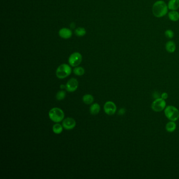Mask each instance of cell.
I'll list each match as a JSON object with an SVG mask.
<instances>
[{"mask_svg":"<svg viewBox=\"0 0 179 179\" xmlns=\"http://www.w3.org/2000/svg\"><path fill=\"white\" fill-rule=\"evenodd\" d=\"M59 35L64 39H68L72 36V32L67 28H62L59 31Z\"/></svg>","mask_w":179,"mask_h":179,"instance_id":"cell-10","label":"cell"},{"mask_svg":"<svg viewBox=\"0 0 179 179\" xmlns=\"http://www.w3.org/2000/svg\"><path fill=\"white\" fill-rule=\"evenodd\" d=\"M125 113V109L123 108H121V109L119 110V112H118V114L120 115H123Z\"/></svg>","mask_w":179,"mask_h":179,"instance_id":"cell-23","label":"cell"},{"mask_svg":"<svg viewBox=\"0 0 179 179\" xmlns=\"http://www.w3.org/2000/svg\"><path fill=\"white\" fill-rule=\"evenodd\" d=\"M166 106L165 100L162 98H158L152 103L151 108L155 112H160L166 108Z\"/></svg>","mask_w":179,"mask_h":179,"instance_id":"cell-5","label":"cell"},{"mask_svg":"<svg viewBox=\"0 0 179 179\" xmlns=\"http://www.w3.org/2000/svg\"><path fill=\"white\" fill-rule=\"evenodd\" d=\"M63 128V126L59 123L55 124L53 127V131L55 134H60L62 133Z\"/></svg>","mask_w":179,"mask_h":179,"instance_id":"cell-17","label":"cell"},{"mask_svg":"<svg viewBox=\"0 0 179 179\" xmlns=\"http://www.w3.org/2000/svg\"><path fill=\"white\" fill-rule=\"evenodd\" d=\"M76 121L72 118H67L62 121V125L66 130H72L76 126Z\"/></svg>","mask_w":179,"mask_h":179,"instance_id":"cell-9","label":"cell"},{"mask_svg":"<svg viewBox=\"0 0 179 179\" xmlns=\"http://www.w3.org/2000/svg\"><path fill=\"white\" fill-rule=\"evenodd\" d=\"M60 87L61 89H64V88H66V85H61Z\"/></svg>","mask_w":179,"mask_h":179,"instance_id":"cell-24","label":"cell"},{"mask_svg":"<svg viewBox=\"0 0 179 179\" xmlns=\"http://www.w3.org/2000/svg\"><path fill=\"white\" fill-rule=\"evenodd\" d=\"M169 18L172 21H177L179 19V13L175 11H172L169 13Z\"/></svg>","mask_w":179,"mask_h":179,"instance_id":"cell-16","label":"cell"},{"mask_svg":"<svg viewBox=\"0 0 179 179\" xmlns=\"http://www.w3.org/2000/svg\"><path fill=\"white\" fill-rule=\"evenodd\" d=\"M78 87V82L76 78H71L68 80L66 85V90L67 91L72 93L76 91Z\"/></svg>","mask_w":179,"mask_h":179,"instance_id":"cell-8","label":"cell"},{"mask_svg":"<svg viewBox=\"0 0 179 179\" xmlns=\"http://www.w3.org/2000/svg\"><path fill=\"white\" fill-rule=\"evenodd\" d=\"M103 109L106 113L108 115H113L115 114L117 107L113 101H107L103 106Z\"/></svg>","mask_w":179,"mask_h":179,"instance_id":"cell-7","label":"cell"},{"mask_svg":"<svg viewBox=\"0 0 179 179\" xmlns=\"http://www.w3.org/2000/svg\"><path fill=\"white\" fill-rule=\"evenodd\" d=\"M167 8L165 2L163 1H158L153 5L152 13L157 18H161L167 13Z\"/></svg>","mask_w":179,"mask_h":179,"instance_id":"cell-1","label":"cell"},{"mask_svg":"<svg viewBox=\"0 0 179 179\" xmlns=\"http://www.w3.org/2000/svg\"><path fill=\"white\" fill-rule=\"evenodd\" d=\"M168 97V94L167 93H162L161 98L164 100H166L167 99Z\"/></svg>","mask_w":179,"mask_h":179,"instance_id":"cell-22","label":"cell"},{"mask_svg":"<svg viewBox=\"0 0 179 179\" xmlns=\"http://www.w3.org/2000/svg\"><path fill=\"white\" fill-rule=\"evenodd\" d=\"M72 73V69L70 66L66 64H62L57 68L56 75L59 79H64L69 76Z\"/></svg>","mask_w":179,"mask_h":179,"instance_id":"cell-4","label":"cell"},{"mask_svg":"<svg viewBox=\"0 0 179 179\" xmlns=\"http://www.w3.org/2000/svg\"><path fill=\"white\" fill-rule=\"evenodd\" d=\"M166 48L167 51L169 53H173L175 51V49H176L175 43L172 41H169L166 44Z\"/></svg>","mask_w":179,"mask_h":179,"instance_id":"cell-14","label":"cell"},{"mask_svg":"<svg viewBox=\"0 0 179 179\" xmlns=\"http://www.w3.org/2000/svg\"><path fill=\"white\" fill-rule=\"evenodd\" d=\"M66 97V92L63 90L59 91L56 95V100L59 101H61L62 100H64L65 98Z\"/></svg>","mask_w":179,"mask_h":179,"instance_id":"cell-19","label":"cell"},{"mask_svg":"<svg viewBox=\"0 0 179 179\" xmlns=\"http://www.w3.org/2000/svg\"><path fill=\"white\" fill-rule=\"evenodd\" d=\"M165 35L167 38L172 39L174 36V33H173V32L172 31L170 30V29H168L165 32Z\"/></svg>","mask_w":179,"mask_h":179,"instance_id":"cell-21","label":"cell"},{"mask_svg":"<svg viewBox=\"0 0 179 179\" xmlns=\"http://www.w3.org/2000/svg\"><path fill=\"white\" fill-rule=\"evenodd\" d=\"M167 7L172 11L177 10L179 8V0H170Z\"/></svg>","mask_w":179,"mask_h":179,"instance_id":"cell-11","label":"cell"},{"mask_svg":"<svg viewBox=\"0 0 179 179\" xmlns=\"http://www.w3.org/2000/svg\"><path fill=\"white\" fill-rule=\"evenodd\" d=\"M82 61V56L78 52H75L70 55L68 59V62L70 66L77 67L81 63Z\"/></svg>","mask_w":179,"mask_h":179,"instance_id":"cell-6","label":"cell"},{"mask_svg":"<svg viewBox=\"0 0 179 179\" xmlns=\"http://www.w3.org/2000/svg\"><path fill=\"white\" fill-rule=\"evenodd\" d=\"M90 113L93 115H97L100 110V107L98 103H93L90 107Z\"/></svg>","mask_w":179,"mask_h":179,"instance_id":"cell-12","label":"cell"},{"mask_svg":"<svg viewBox=\"0 0 179 179\" xmlns=\"http://www.w3.org/2000/svg\"><path fill=\"white\" fill-rule=\"evenodd\" d=\"M164 114L170 121H175L179 118V110L173 106H168L164 109Z\"/></svg>","mask_w":179,"mask_h":179,"instance_id":"cell-3","label":"cell"},{"mask_svg":"<svg viewBox=\"0 0 179 179\" xmlns=\"http://www.w3.org/2000/svg\"><path fill=\"white\" fill-rule=\"evenodd\" d=\"M176 128H177V125L174 123V121H170L166 126V130L169 133L173 132L176 129Z\"/></svg>","mask_w":179,"mask_h":179,"instance_id":"cell-15","label":"cell"},{"mask_svg":"<svg viewBox=\"0 0 179 179\" xmlns=\"http://www.w3.org/2000/svg\"><path fill=\"white\" fill-rule=\"evenodd\" d=\"M73 72L77 76H82L85 74V69L82 67H76L74 68Z\"/></svg>","mask_w":179,"mask_h":179,"instance_id":"cell-18","label":"cell"},{"mask_svg":"<svg viewBox=\"0 0 179 179\" xmlns=\"http://www.w3.org/2000/svg\"><path fill=\"white\" fill-rule=\"evenodd\" d=\"M75 33L78 36H83L86 34V29L83 27H78L75 30Z\"/></svg>","mask_w":179,"mask_h":179,"instance_id":"cell-20","label":"cell"},{"mask_svg":"<svg viewBox=\"0 0 179 179\" xmlns=\"http://www.w3.org/2000/svg\"><path fill=\"white\" fill-rule=\"evenodd\" d=\"M94 98L93 95L90 94H86L83 97V101L86 105H90L93 103Z\"/></svg>","mask_w":179,"mask_h":179,"instance_id":"cell-13","label":"cell"},{"mask_svg":"<svg viewBox=\"0 0 179 179\" xmlns=\"http://www.w3.org/2000/svg\"><path fill=\"white\" fill-rule=\"evenodd\" d=\"M49 117L51 120L55 123H60L64 118V113L62 109L55 107L49 111Z\"/></svg>","mask_w":179,"mask_h":179,"instance_id":"cell-2","label":"cell"}]
</instances>
